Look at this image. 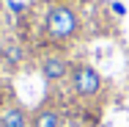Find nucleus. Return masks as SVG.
Listing matches in <instances>:
<instances>
[{
    "label": "nucleus",
    "mask_w": 129,
    "mask_h": 127,
    "mask_svg": "<svg viewBox=\"0 0 129 127\" xmlns=\"http://www.w3.org/2000/svg\"><path fill=\"white\" fill-rule=\"evenodd\" d=\"M44 28H47V36L52 42H72L80 30V14L66 6V3H58L52 6L44 17Z\"/></svg>",
    "instance_id": "f257e3e1"
},
{
    "label": "nucleus",
    "mask_w": 129,
    "mask_h": 127,
    "mask_svg": "<svg viewBox=\"0 0 129 127\" xmlns=\"http://www.w3.org/2000/svg\"><path fill=\"white\" fill-rule=\"evenodd\" d=\"M69 86H72V94L74 97H80V100H93L104 88V80H102V75H99L96 66L74 61L72 64V75H69Z\"/></svg>",
    "instance_id": "f03ea898"
},
{
    "label": "nucleus",
    "mask_w": 129,
    "mask_h": 127,
    "mask_svg": "<svg viewBox=\"0 0 129 127\" xmlns=\"http://www.w3.org/2000/svg\"><path fill=\"white\" fill-rule=\"evenodd\" d=\"M72 64L74 61H69L63 52H50V55H44L39 61V72L47 83H63L72 75Z\"/></svg>",
    "instance_id": "7ed1b4c3"
},
{
    "label": "nucleus",
    "mask_w": 129,
    "mask_h": 127,
    "mask_svg": "<svg viewBox=\"0 0 129 127\" xmlns=\"http://www.w3.org/2000/svg\"><path fill=\"white\" fill-rule=\"evenodd\" d=\"M30 127H63V113L55 105H41L33 116Z\"/></svg>",
    "instance_id": "20e7f679"
},
{
    "label": "nucleus",
    "mask_w": 129,
    "mask_h": 127,
    "mask_svg": "<svg viewBox=\"0 0 129 127\" xmlns=\"http://www.w3.org/2000/svg\"><path fill=\"white\" fill-rule=\"evenodd\" d=\"M22 64H25V50H22L19 44H6V47L0 50V66H3V69L17 72Z\"/></svg>",
    "instance_id": "39448f33"
},
{
    "label": "nucleus",
    "mask_w": 129,
    "mask_h": 127,
    "mask_svg": "<svg viewBox=\"0 0 129 127\" xmlns=\"http://www.w3.org/2000/svg\"><path fill=\"white\" fill-rule=\"evenodd\" d=\"M0 127H30V119H27L25 108L19 105H8L0 111Z\"/></svg>",
    "instance_id": "423d86ee"
}]
</instances>
